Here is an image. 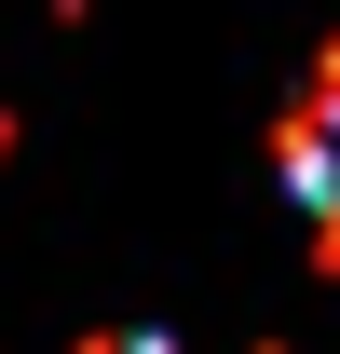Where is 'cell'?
Segmentation results:
<instances>
[{"label":"cell","instance_id":"1","mask_svg":"<svg viewBox=\"0 0 340 354\" xmlns=\"http://www.w3.org/2000/svg\"><path fill=\"white\" fill-rule=\"evenodd\" d=\"M286 191H299V218L340 245V41H327V68H313L299 109H286Z\"/></svg>","mask_w":340,"mask_h":354},{"label":"cell","instance_id":"2","mask_svg":"<svg viewBox=\"0 0 340 354\" xmlns=\"http://www.w3.org/2000/svg\"><path fill=\"white\" fill-rule=\"evenodd\" d=\"M95 354H177V341H136V327H123V341H95Z\"/></svg>","mask_w":340,"mask_h":354}]
</instances>
